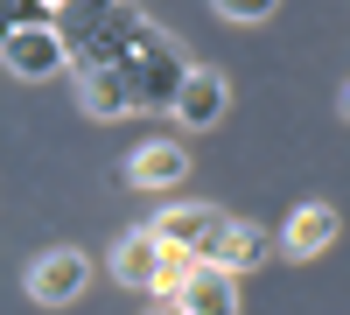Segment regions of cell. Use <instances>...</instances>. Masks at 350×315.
<instances>
[{
  "label": "cell",
  "instance_id": "12",
  "mask_svg": "<svg viewBox=\"0 0 350 315\" xmlns=\"http://www.w3.org/2000/svg\"><path fill=\"white\" fill-rule=\"evenodd\" d=\"M267 252H273V238L259 232V224H239V217H231V232H224V245H217V260H224L231 273H252V266H267Z\"/></svg>",
  "mask_w": 350,
  "mask_h": 315
},
{
  "label": "cell",
  "instance_id": "13",
  "mask_svg": "<svg viewBox=\"0 0 350 315\" xmlns=\"http://www.w3.org/2000/svg\"><path fill=\"white\" fill-rule=\"evenodd\" d=\"M56 21V0H0V28H36Z\"/></svg>",
  "mask_w": 350,
  "mask_h": 315
},
{
  "label": "cell",
  "instance_id": "15",
  "mask_svg": "<svg viewBox=\"0 0 350 315\" xmlns=\"http://www.w3.org/2000/svg\"><path fill=\"white\" fill-rule=\"evenodd\" d=\"M343 120H350V92H343Z\"/></svg>",
  "mask_w": 350,
  "mask_h": 315
},
{
  "label": "cell",
  "instance_id": "14",
  "mask_svg": "<svg viewBox=\"0 0 350 315\" xmlns=\"http://www.w3.org/2000/svg\"><path fill=\"white\" fill-rule=\"evenodd\" d=\"M211 8H217L224 21H267V14L280 8V0H211Z\"/></svg>",
  "mask_w": 350,
  "mask_h": 315
},
{
  "label": "cell",
  "instance_id": "10",
  "mask_svg": "<svg viewBox=\"0 0 350 315\" xmlns=\"http://www.w3.org/2000/svg\"><path fill=\"white\" fill-rule=\"evenodd\" d=\"M183 176H189V148H183V140H148V148L126 154V182L133 189H168Z\"/></svg>",
  "mask_w": 350,
  "mask_h": 315
},
{
  "label": "cell",
  "instance_id": "8",
  "mask_svg": "<svg viewBox=\"0 0 350 315\" xmlns=\"http://www.w3.org/2000/svg\"><path fill=\"white\" fill-rule=\"evenodd\" d=\"M336 210L329 204H301L295 217H287V232H280V260H323V252L336 245Z\"/></svg>",
  "mask_w": 350,
  "mask_h": 315
},
{
  "label": "cell",
  "instance_id": "4",
  "mask_svg": "<svg viewBox=\"0 0 350 315\" xmlns=\"http://www.w3.org/2000/svg\"><path fill=\"white\" fill-rule=\"evenodd\" d=\"M70 64V42H64V28L56 21H36V28H8V70L21 84H42Z\"/></svg>",
  "mask_w": 350,
  "mask_h": 315
},
{
  "label": "cell",
  "instance_id": "9",
  "mask_svg": "<svg viewBox=\"0 0 350 315\" xmlns=\"http://www.w3.org/2000/svg\"><path fill=\"white\" fill-rule=\"evenodd\" d=\"M161 260H168V238L154 232V224H140V232H126L120 245H112V273H120L126 288H140V295L154 288V273H161Z\"/></svg>",
  "mask_w": 350,
  "mask_h": 315
},
{
  "label": "cell",
  "instance_id": "11",
  "mask_svg": "<svg viewBox=\"0 0 350 315\" xmlns=\"http://www.w3.org/2000/svg\"><path fill=\"white\" fill-rule=\"evenodd\" d=\"M224 98H231V92H224V77L196 64V70L183 77V92H175V105H168V112H175L183 126H217V120H224Z\"/></svg>",
  "mask_w": 350,
  "mask_h": 315
},
{
  "label": "cell",
  "instance_id": "5",
  "mask_svg": "<svg viewBox=\"0 0 350 315\" xmlns=\"http://www.w3.org/2000/svg\"><path fill=\"white\" fill-rule=\"evenodd\" d=\"M77 105L92 112V120H126V112H140L133 64H77Z\"/></svg>",
  "mask_w": 350,
  "mask_h": 315
},
{
  "label": "cell",
  "instance_id": "1",
  "mask_svg": "<svg viewBox=\"0 0 350 315\" xmlns=\"http://www.w3.org/2000/svg\"><path fill=\"white\" fill-rule=\"evenodd\" d=\"M56 28L70 42V70L77 64H126L148 42V14L133 0H56Z\"/></svg>",
  "mask_w": 350,
  "mask_h": 315
},
{
  "label": "cell",
  "instance_id": "2",
  "mask_svg": "<svg viewBox=\"0 0 350 315\" xmlns=\"http://www.w3.org/2000/svg\"><path fill=\"white\" fill-rule=\"evenodd\" d=\"M133 92H140V112H154V105H175V92H183V77L196 70L183 49H175L168 28H148V42H140L133 56Z\"/></svg>",
  "mask_w": 350,
  "mask_h": 315
},
{
  "label": "cell",
  "instance_id": "7",
  "mask_svg": "<svg viewBox=\"0 0 350 315\" xmlns=\"http://www.w3.org/2000/svg\"><path fill=\"white\" fill-rule=\"evenodd\" d=\"M175 308L183 315H231L239 308V273H231L224 260H196L189 280L175 288Z\"/></svg>",
  "mask_w": 350,
  "mask_h": 315
},
{
  "label": "cell",
  "instance_id": "6",
  "mask_svg": "<svg viewBox=\"0 0 350 315\" xmlns=\"http://www.w3.org/2000/svg\"><path fill=\"white\" fill-rule=\"evenodd\" d=\"M154 232H161L168 245H189L196 260H217V245H224V232H231V217L211 210V204H168V210L154 217Z\"/></svg>",
  "mask_w": 350,
  "mask_h": 315
},
{
  "label": "cell",
  "instance_id": "3",
  "mask_svg": "<svg viewBox=\"0 0 350 315\" xmlns=\"http://www.w3.org/2000/svg\"><path fill=\"white\" fill-rule=\"evenodd\" d=\"M84 280H92V260H84L77 245H49V252L28 260V295L42 308H70L84 295Z\"/></svg>",
  "mask_w": 350,
  "mask_h": 315
}]
</instances>
